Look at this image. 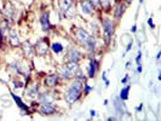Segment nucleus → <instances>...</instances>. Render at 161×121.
Segmentation results:
<instances>
[{
	"label": "nucleus",
	"instance_id": "1",
	"mask_svg": "<svg viewBox=\"0 0 161 121\" xmlns=\"http://www.w3.org/2000/svg\"><path fill=\"white\" fill-rule=\"evenodd\" d=\"M81 88H82V80H77L74 81L67 90L65 92V101L68 102L69 104L74 103L79 100L80 97V93H81Z\"/></svg>",
	"mask_w": 161,
	"mask_h": 121
},
{
	"label": "nucleus",
	"instance_id": "2",
	"mask_svg": "<svg viewBox=\"0 0 161 121\" xmlns=\"http://www.w3.org/2000/svg\"><path fill=\"white\" fill-rule=\"evenodd\" d=\"M103 34H104L105 41L109 42L112 34H113V23L110 20H104V22H103Z\"/></svg>",
	"mask_w": 161,
	"mask_h": 121
},
{
	"label": "nucleus",
	"instance_id": "3",
	"mask_svg": "<svg viewBox=\"0 0 161 121\" xmlns=\"http://www.w3.org/2000/svg\"><path fill=\"white\" fill-rule=\"evenodd\" d=\"M49 51V45H47V41L46 40H40L38 41V44L35 45V52L38 56H44L46 55Z\"/></svg>",
	"mask_w": 161,
	"mask_h": 121
},
{
	"label": "nucleus",
	"instance_id": "4",
	"mask_svg": "<svg viewBox=\"0 0 161 121\" xmlns=\"http://www.w3.org/2000/svg\"><path fill=\"white\" fill-rule=\"evenodd\" d=\"M75 35H77V38H78V40L81 41L82 44H86L88 39H90V34L85 30V29H82V28H78L77 30H75Z\"/></svg>",
	"mask_w": 161,
	"mask_h": 121
},
{
	"label": "nucleus",
	"instance_id": "5",
	"mask_svg": "<svg viewBox=\"0 0 161 121\" xmlns=\"http://www.w3.org/2000/svg\"><path fill=\"white\" fill-rule=\"evenodd\" d=\"M39 113L41 115H51V114L55 113V108L51 103H44V104H41Z\"/></svg>",
	"mask_w": 161,
	"mask_h": 121
},
{
	"label": "nucleus",
	"instance_id": "6",
	"mask_svg": "<svg viewBox=\"0 0 161 121\" xmlns=\"http://www.w3.org/2000/svg\"><path fill=\"white\" fill-rule=\"evenodd\" d=\"M80 7L82 14H85V15H90L92 12V10H93V6L91 5V2L88 0H81Z\"/></svg>",
	"mask_w": 161,
	"mask_h": 121
},
{
	"label": "nucleus",
	"instance_id": "7",
	"mask_svg": "<svg viewBox=\"0 0 161 121\" xmlns=\"http://www.w3.org/2000/svg\"><path fill=\"white\" fill-rule=\"evenodd\" d=\"M9 41L12 46H18L20 45V38H18V34L16 33V30L11 29L9 32Z\"/></svg>",
	"mask_w": 161,
	"mask_h": 121
},
{
	"label": "nucleus",
	"instance_id": "8",
	"mask_svg": "<svg viewBox=\"0 0 161 121\" xmlns=\"http://www.w3.org/2000/svg\"><path fill=\"white\" fill-rule=\"evenodd\" d=\"M57 82H58V75H56V74H51V75H47L45 78V85L49 86V87L56 86Z\"/></svg>",
	"mask_w": 161,
	"mask_h": 121
},
{
	"label": "nucleus",
	"instance_id": "9",
	"mask_svg": "<svg viewBox=\"0 0 161 121\" xmlns=\"http://www.w3.org/2000/svg\"><path fill=\"white\" fill-rule=\"evenodd\" d=\"M65 70L69 73V75H73V74H77V72L79 70V65H78V62H69L65 64Z\"/></svg>",
	"mask_w": 161,
	"mask_h": 121
},
{
	"label": "nucleus",
	"instance_id": "10",
	"mask_svg": "<svg viewBox=\"0 0 161 121\" xmlns=\"http://www.w3.org/2000/svg\"><path fill=\"white\" fill-rule=\"evenodd\" d=\"M98 68V62L93 58L90 60V64H88V78H93L96 74V70Z\"/></svg>",
	"mask_w": 161,
	"mask_h": 121
},
{
	"label": "nucleus",
	"instance_id": "11",
	"mask_svg": "<svg viewBox=\"0 0 161 121\" xmlns=\"http://www.w3.org/2000/svg\"><path fill=\"white\" fill-rule=\"evenodd\" d=\"M73 4V0H58V7H60V11L64 15L65 11L72 6Z\"/></svg>",
	"mask_w": 161,
	"mask_h": 121
},
{
	"label": "nucleus",
	"instance_id": "12",
	"mask_svg": "<svg viewBox=\"0 0 161 121\" xmlns=\"http://www.w3.org/2000/svg\"><path fill=\"white\" fill-rule=\"evenodd\" d=\"M40 22H41V29H42L44 32H46V30H49V29H50L49 12H45V14H42V16H41V18H40Z\"/></svg>",
	"mask_w": 161,
	"mask_h": 121
},
{
	"label": "nucleus",
	"instance_id": "13",
	"mask_svg": "<svg viewBox=\"0 0 161 121\" xmlns=\"http://www.w3.org/2000/svg\"><path fill=\"white\" fill-rule=\"evenodd\" d=\"M67 57H68L69 62H78L79 58H80V53L75 49H69L68 53H67Z\"/></svg>",
	"mask_w": 161,
	"mask_h": 121
},
{
	"label": "nucleus",
	"instance_id": "14",
	"mask_svg": "<svg viewBox=\"0 0 161 121\" xmlns=\"http://www.w3.org/2000/svg\"><path fill=\"white\" fill-rule=\"evenodd\" d=\"M12 96V98H14V101L16 102V104L20 107L21 109H22V111L23 113H26V114H29V110H28V107L23 103V102L21 101V98L18 97V96H16V95H11Z\"/></svg>",
	"mask_w": 161,
	"mask_h": 121
},
{
	"label": "nucleus",
	"instance_id": "15",
	"mask_svg": "<svg viewBox=\"0 0 161 121\" xmlns=\"http://www.w3.org/2000/svg\"><path fill=\"white\" fill-rule=\"evenodd\" d=\"M27 96L30 97V98H35V97L38 96V86H37L35 84L28 87V90H27Z\"/></svg>",
	"mask_w": 161,
	"mask_h": 121
},
{
	"label": "nucleus",
	"instance_id": "16",
	"mask_svg": "<svg viewBox=\"0 0 161 121\" xmlns=\"http://www.w3.org/2000/svg\"><path fill=\"white\" fill-rule=\"evenodd\" d=\"M124 11H125V6L119 2V4H116V6H115V9H114V16L116 17V18H120L121 16H122V14H124Z\"/></svg>",
	"mask_w": 161,
	"mask_h": 121
},
{
	"label": "nucleus",
	"instance_id": "17",
	"mask_svg": "<svg viewBox=\"0 0 161 121\" xmlns=\"http://www.w3.org/2000/svg\"><path fill=\"white\" fill-rule=\"evenodd\" d=\"M128 92H130V86H125V87H122L120 91V98L122 101H125V100H127L128 98Z\"/></svg>",
	"mask_w": 161,
	"mask_h": 121
},
{
	"label": "nucleus",
	"instance_id": "18",
	"mask_svg": "<svg viewBox=\"0 0 161 121\" xmlns=\"http://www.w3.org/2000/svg\"><path fill=\"white\" fill-rule=\"evenodd\" d=\"M85 45L87 46V49H88L90 51H93L95 47H96V40H95V38H93V37H90L88 41H87Z\"/></svg>",
	"mask_w": 161,
	"mask_h": 121
},
{
	"label": "nucleus",
	"instance_id": "19",
	"mask_svg": "<svg viewBox=\"0 0 161 121\" xmlns=\"http://www.w3.org/2000/svg\"><path fill=\"white\" fill-rule=\"evenodd\" d=\"M51 47H52V51H53L55 53H60V52L63 51V46L61 45L60 42H53Z\"/></svg>",
	"mask_w": 161,
	"mask_h": 121
},
{
	"label": "nucleus",
	"instance_id": "20",
	"mask_svg": "<svg viewBox=\"0 0 161 121\" xmlns=\"http://www.w3.org/2000/svg\"><path fill=\"white\" fill-rule=\"evenodd\" d=\"M39 100H40L41 104H44V103H51V102H52V98H50L46 93L40 95V96H39Z\"/></svg>",
	"mask_w": 161,
	"mask_h": 121
},
{
	"label": "nucleus",
	"instance_id": "21",
	"mask_svg": "<svg viewBox=\"0 0 161 121\" xmlns=\"http://www.w3.org/2000/svg\"><path fill=\"white\" fill-rule=\"evenodd\" d=\"M23 50H24V53H26V55H30L33 47L29 45V42H24V44H23Z\"/></svg>",
	"mask_w": 161,
	"mask_h": 121
},
{
	"label": "nucleus",
	"instance_id": "22",
	"mask_svg": "<svg viewBox=\"0 0 161 121\" xmlns=\"http://www.w3.org/2000/svg\"><path fill=\"white\" fill-rule=\"evenodd\" d=\"M60 74L63 79H68V78H70V75H69V73L65 70V68H62V69H61Z\"/></svg>",
	"mask_w": 161,
	"mask_h": 121
},
{
	"label": "nucleus",
	"instance_id": "23",
	"mask_svg": "<svg viewBox=\"0 0 161 121\" xmlns=\"http://www.w3.org/2000/svg\"><path fill=\"white\" fill-rule=\"evenodd\" d=\"M84 88H85V90H84V95H88V93H90V91L92 90V87H91V86H88L87 84H84Z\"/></svg>",
	"mask_w": 161,
	"mask_h": 121
},
{
	"label": "nucleus",
	"instance_id": "24",
	"mask_svg": "<svg viewBox=\"0 0 161 121\" xmlns=\"http://www.w3.org/2000/svg\"><path fill=\"white\" fill-rule=\"evenodd\" d=\"M88 1L91 2V5H92L93 7H97V6L101 5V0H88Z\"/></svg>",
	"mask_w": 161,
	"mask_h": 121
},
{
	"label": "nucleus",
	"instance_id": "25",
	"mask_svg": "<svg viewBox=\"0 0 161 121\" xmlns=\"http://www.w3.org/2000/svg\"><path fill=\"white\" fill-rule=\"evenodd\" d=\"M102 79H103L104 82H105V86H108V85H109V81H108L107 78H105V74H103V75H102Z\"/></svg>",
	"mask_w": 161,
	"mask_h": 121
},
{
	"label": "nucleus",
	"instance_id": "26",
	"mask_svg": "<svg viewBox=\"0 0 161 121\" xmlns=\"http://www.w3.org/2000/svg\"><path fill=\"white\" fill-rule=\"evenodd\" d=\"M148 23H149V25H150L151 28H154V23H153V20H151V18L148 20Z\"/></svg>",
	"mask_w": 161,
	"mask_h": 121
},
{
	"label": "nucleus",
	"instance_id": "27",
	"mask_svg": "<svg viewBox=\"0 0 161 121\" xmlns=\"http://www.w3.org/2000/svg\"><path fill=\"white\" fill-rule=\"evenodd\" d=\"M127 80H128V75H126V76H125L122 80H121V82H122V84H126V82H127Z\"/></svg>",
	"mask_w": 161,
	"mask_h": 121
},
{
	"label": "nucleus",
	"instance_id": "28",
	"mask_svg": "<svg viewBox=\"0 0 161 121\" xmlns=\"http://www.w3.org/2000/svg\"><path fill=\"white\" fill-rule=\"evenodd\" d=\"M96 115V111L95 110H91V116H95Z\"/></svg>",
	"mask_w": 161,
	"mask_h": 121
},
{
	"label": "nucleus",
	"instance_id": "29",
	"mask_svg": "<svg viewBox=\"0 0 161 121\" xmlns=\"http://www.w3.org/2000/svg\"><path fill=\"white\" fill-rule=\"evenodd\" d=\"M131 30H132V32H136V25H133V27H132V29H131Z\"/></svg>",
	"mask_w": 161,
	"mask_h": 121
},
{
	"label": "nucleus",
	"instance_id": "30",
	"mask_svg": "<svg viewBox=\"0 0 161 121\" xmlns=\"http://www.w3.org/2000/svg\"><path fill=\"white\" fill-rule=\"evenodd\" d=\"M126 1H127V2H128V4H131V2H132V1H133V0H126Z\"/></svg>",
	"mask_w": 161,
	"mask_h": 121
},
{
	"label": "nucleus",
	"instance_id": "31",
	"mask_svg": "<svg viewBox=\"0 0 161 121\" xmlns=\"http://www.w3.org/2000/svg\"><path fill=\"white\" fill-rule=\"evenodd\" d=\"M142 1H143V0H139V2H142Z\"/></svg>",
	"mask_w": 161,
	"mask_h": 121
}]
</instances>
